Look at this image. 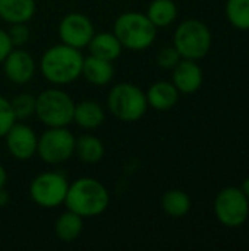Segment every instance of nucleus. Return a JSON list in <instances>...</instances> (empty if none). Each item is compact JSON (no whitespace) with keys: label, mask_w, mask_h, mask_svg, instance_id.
Here are the masks:
<instances>
[{"label":"nucleus","mask_w":249,"mask_h":251,"mask_svg":"<svg viewBox=\"0 0 249 251\" xmlns=\"http://www.w3.org/2000/svg\"><path fill=\"white\" fill-rule=\"evenodd\" d=\"M84 54L65 43L48 47L40 59V72L53 85H68L82 75Z\"/></svg>","instance_id":"obj_1"},{"label":"nucleus","mask_w":249,"mask_h":251,"mask_svg":"<svg viewBox=\"0 0 249 251\" xmlns=\"http://www.w3.org/2000/svg\"><path fill=\"white\" fill-rule=\"evenodd\" d=\"M68 210L75 212L81 218H95L104 213L110 204L107 187L91 176H82L69 184L65 203Z\"/></svg>","instance_id":"obj_2"},{"label":"nucleus","mask_w":249,"mask_h":251,"mask_svg":"<svg viewBox=\"0 0 249 251\" xmlns=\"http://www.w3.org/2000/svg\"><path fill=\"white\" fill-rule=\"evenodd\" d=\"M113 32L123 49L142 51L153 46L157 37V28L142 12L129 10L120 13L113 24Z\"/></svg>","instance_id":"obj_3"},{"label":"nucleus","mask_w":249,"mask_h":251,"mask_svg":"<svg viewBox=\"0 0 249 251\" xmlns=\"http://www.w3.org/2000/svg\"><path fill=\"white\" fill-rule=\"evenodd\" d=\"M110 113L122 122L139 121L148 109L145 93L135 84L120 82L112 87L107 96Z\"/></svg>","instance_id":"obj_4"},{"label":"nucleus","mask_w":249,"mask_h":251,"mask_svg":"<svg viewBox=\"0 0 249 251\" xmlns=\"http://www.w3.org/2000/svg\"><path fill=\"white\" fill-rule=\"evenodd\" d=\"M75 101L60 88H47L37 96L35 115L47 128L69 126L73 122Z\"/></svg>","instance_id":"obj_5"},{"label":"nucleus","mask_w":249,"mask_h":251,"mask_svg":"<svg viewBox=\"0 0 249 251\" xmlns=\"http://www.w3.org/2000/svg\"><path fill=\"white\" fill-rule=\"evenodd\" d=\"M173 46L182 59L200 60L210 51L211 32L198 19H186L178 25L173 35Z\"/></svg>","instance_id":"obj_6"},{"label":"nucleus","mask_w":249,"mask_h":251,"mask_svg":"<svg viewBox=\"0 0 249 251\" xmlns=\"http://www.w3.org/2000/svg\"><path fill=\"white\" fill-rule=\"evenodd\" d=\"M69 181L59 171H47L34 176L29 182L31 200L43 209H56L65 203Z\"/></svg>","instance_id":"obj_7"},{"label":"nucleus","mask_w":249,"mask_h":251,"mask_svg":"<svg viewBox=\"0 0 249 251\" xmlns=\"http://www.w3.org/2000/svg\"><path fill=\"white\" fill-rule=\"evenodd\" d=\"M75 140L68 126L47 128L38 137L37 154L47 165L65 163L75 153Z\"/></svg>","instance_id":"obj_8"},{"label":"nucleus","mask_w":249,"mask_h":251,"mask_svg":"<svg viewBox=\"0 0 249 251\" xmlns=\"http://www.w3.org/2000/svg\"><path fill=\"white\" fill-rule=\"evenodd\" d=\"M214 215L219 222L229 228H238L249 216V200L238 187L222 190L214 200Z\"/></svg>","instance_id":"obj_9"},{"label":"nucleus","mask_w":249,"mask_h":251,"mask_svg":"<svg viewBox=\"0 0 249 251\" xmlns=\"http://www.w3.org/2000/svg\"><path fill=\"white\" fill-rule=\"evenodd\" d=\"M57 32L60 43L82 50L90 44L95 34V28L87 15L81 12H70L60 19Z\"/></svg>","instance_id":"obj_10"},{"label":"nucleus","mask_w":249,"mask_h":251,"mask_svg":"<svg viewBox=\"0 0 249 251\" xmlns=\"http://www.w3.org/2000/svg\"><path fill=\"white\" fill-rule=\"evenodd\" d=\"M3 138L9 154L16 160L25 162L37 154L38 137L35 131L22 121H16Z\"/></svg>","instance_id":"obj_11"},{"label":"nucleus","mask_w":249,"mask_h":251,"mask_svg":"<svg viewBox=\"0 0 249 251\" xmlns=\"http://www.w3.org/2000/svg\"><path fill=\"white\" fill-rule=\"evenodd\" d=\"M3 72L4 76L16 85L28 84L37 71V63L32 54L22 47H13L10 53L3 60Z\"/></svg>","instance_id":"obj_12"},{"label":"nucleus","mask_w":249,"mask_h":251,"mask_svg":"<svg viewBox=\"0 0 249 251\" xmlns=\"http://www.w3.org/2000/svg\"><path fill=\"white\" fill-rule=\"evenodd\" d=\"M172 71V82L179 93L192 94L201 88L204 76L197 60L181 59Z\"/></svg>","instance_id":"obj_13"},{"label":"nucleus","mask_w":249,"mask_h":251,"mask_svg":"<svg viewBox=\"0 0 249 251\" xmlns=\"http://www.w3.org/2000/svg\"><path fill=\"white\" fill-rule=\"evenodd\" d=\"M91 85L104 87L110 84L114 78V66L113 62L95 57L92 54L84 57L82 75Z\"/></svg>","instance_id":"obj_14"},{"label":"nucleus","mask_w":249,"mask_h":251,"mask_svg":"<svg viewBox=\"0 0 249 251\" xmlns=\"http://www.w3.org/2000/svg\"><path fill=\"white\" fill-rule=\"evenodd\" d=\"M37 12L35 0H0V19L6 24H28Z\"/></svg>","instance_id":"obj_15"},{"label":"nucleus","mask_w":249,"mask_h":251,"mask_svg":"<svg viewBox=\"0 0 249 251\" xmlns=\"http://www.w3.org/2000/svg\"><path fill=\"white\" fill-rule=\"evenodd\" d=\"M148 107H153L160 112L170 110L179 100V91L169 81H157L150 85L148 91L145 93Z\"/></svg>","instance_id":"obj_16"},{"label":"nucleus","mask_w":249,"mask_h":251,"mask_svg":"<svg viewBox=\"0 0 249 251\" xmlns=\"http://www.w3.org/2000/svg\"><path fill=\"white\" fill-rule=\"evenodd\" d=\"M87 49L90 50V54L100 57V59L110 60V62H114L116 59H119L123 51V47L113 31L95 32L90 44L87 46Z\"/></svg>","instance_id":"obj_17"},{"label":"nucleus","mask_w":249,"mask_h":251,"mask_svg":"<svg viewBox=\"0 0 249 251\" xmlns=\"http://www.w3.org/2000/svg\"><path fill=\"white\" fill-rule=\"evenodd\" d=\"M106 119L104 107L94 100H82L75 103L73 122L82 129H95L103 125Z\"/></svg>","instance_id":"obj_18"},{"label":"nucleus","mask_w":249,"mask_h":251,"mask_svg":"<svg viewBox=\"0 0 249 251\" xmlns=\"http://www.w3.org/2000/svg\"><path fill=\"white\" fill-rule=\"evenodd\" d=\"M104 153H106L104 144L95 135L84 134L75 140V153L73 154L84 163H88V165L98 163L103 160Z\"/></svg>","instance_id":"obj_19"},{"label":"nucleus","mask_w":249,"mask_h":251,"mask_svg":"<svg viewBox=\"0 0 249 251\" xmlns=\"http://www.w3.org/2000/svg\"><path fill=\"white\" fill-rule=\"evenodd\" d=\"M82 229H84V218L68 209L54 222V234L57 240L63 243L75 241L82 234Z\"/></svg>","instance_id":"obj_20"},{"label":"nucleus","mask_w":249,"mask_h":251,"mask_svg":"<svg viewBox=\"0 0 249 251\" xmlns=\"http://www.w3.org/2000/svg\"><path fill=\"white\" fill-rule=\"evenodd\" d=\"M145 15L157 29L166 28L178 18V6L173 0H153L148 4Z\"/></svg>","instance_id":"obj_21"},{"label":"nucleus","mask_w":249,"mask_h":251,"mask_svg":"<svg viewBox=\"0 0 249 251\" xmlns=\"http://www.w3.org/2000/svg\"><path fill=\"white\" fill-rule=\"evenodd\" d=\"M161 207L172 218H183L191 210V199L182 190H169L161 197Z\"/></svg>","instance_id":"obj_22"},{"label":"nucleus","mask_w":249,"mask_h":251,"mask_svg":"<svg viewBox=\"0 0 249 251\" xmlns=\"http://www.w3.org/2000/svg\"><path fill=\"white\" fill-rule=\"evenodd\" d=\"M226 16L239 29H249V0H227Z\"/></svg>","instance_id":"obj_23"},{"label":"nucleus","mask_w":249,"mask_h":251,"mask_svg":"<svg viewBox=\"0 0 249 251\" xmlns=\"http://www.w3.org/2000/svg\"><path fill=\"white\" fill-rule=\"evenodd\" d=\"M10 104L16 121H25L32 115H35L37 97L31 93H21L10 100Z\"/></svg>","instance_id":"obj_24"},{"label":"nucleus","mask_w":249,"mask_h":251,"mask_svg":"<svg viewBox=\"0 0 249 251\" xmlns=\"http://www.w3.org/2000/svg\"><path fill=\"white\" fill-rule=\"evenodd\" d=\"M16 122L10 100L0 96V138L6 135V132L10 129V126Z\"/></svg>","instance_id":"obj_25"},{"label":"nucleus","mask_w":249,"mask_h":251,"mask_svg":"<svg viewBox=\"0 0 249 251\" xmlns=\"http://www.w3.org/2000/svg\"><path fill=\"white\" fill-rule=\"evenodd\" d=\"M7 35L13 47H23L31 38V31L26 24H10Z\"/></svg>","instance_id":"obj_26"},{"label":"nucleus","mask_w":249,"mask_h":251,"mask_svg":"<svg viewBox=\"0 0 249 251\" xmlns=\"http://www.w3.org/2000/svg\"><path fill=\"white\" fill-rule=\"evenodd\" d=\"M181 59H182V56L175 49V46L163 47L157 54V63L163 69H173Z\"/></svg>","instance_id":"obj_27"},{"label":"nucleus","mask_w":249,"mask_h":251,"mask_svg":"<svg viewBox=\"0 0 249 251\" xmlns=\"http://www.w3.org/2000/svg\"><path fill=\"white\" fill-rule=\"evenodd\" d=\"M13 49L10 38L7 35V31L0 28V65L3 63V60L6 59V56L10 53V50Z\"/></svg>","instance_id":"obj_28"},{"label":"nucleus","mask_w":249,"mask_h":251,"mask_svg":"<svg viewBox=\"0 0 249 251\" xmlns=\"http://www.w3.org/2000/svg\"><path fill=\"white\" fill-rule=\"evenodd\" d=\"M10 201V194L6 191V188H0V209L1 207H6Z\"/></svg>","instance_id":"obj_29"},{"label":"nucleus","mask_w":249,"mask_h":251,"mask_svg":"<svg viewBox=\"0 0 249 251\" xmlns=\"http://www.w3.org/2000/svg\"><path fill=\"white\" fill-rule=\"evenodd\" d=\"M7 182V172L4 169V166L0 163V188H3Z\"/></svg>","instance_id":"obj_30"},{"label":"nucleus","mask_w":249,"mask_h":251,"mask_svg":"<svg viewBox=\"0 0 249 251\" xmlns=\"http://www.w3.org/2000/svg\"><path fill=\"white\" fill-rule=\"evenodd\" d=\"M242 191H244V194L248 197V200H249V176L244 181V184H242V188H241Z\"/></svg>","instance_id":"obj_31"}]
</instances>
